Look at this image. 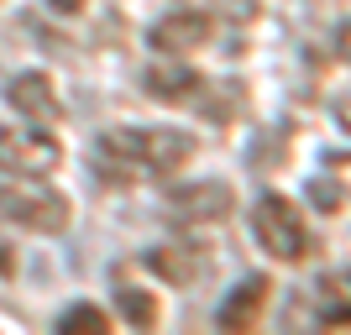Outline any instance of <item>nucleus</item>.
I'll list each match as a JSON object with an SVG mask.
<instances>
[{
	"mask_svg": "<svg viewBox=\"0 0 351 335\" xmlns=\"http://www.w3.org/2000/svg\"><path fill=\"white\" fill-rule=\"evenodd\" d=\"M194 158V136L173 126H116L95 136V168L116 184H152Z\"/></svg>",
	"mask_w": 351,
	"mask_h": 335,
	"instance_id": "1",
	"label": "nucleus"
},
{
	"mask_svg": "<svg viewBox=\"0 0 351 335\" xmlns=\"http://www.w3.org/2000/svg\"><path fill=\"white\" fill-rule=\"evenodd\" d=\"M252 236L257 247L273 257V262H304L309 257V225H304V210L283 194H263L252 204Z\"/></svg>",
	"mask_w": 351,
	"mask_h": 335,
	"instance_id": "2",
	"label": "nucleus"
},
{
	"mask_svg": "<svg viewBox=\"0 0 351 335\" xmlns=\"http://www.w3.org/2000/svg\"><path fill=\"white\" fill-rule=\"evenodd\" d=\"M0 215L21 231L53 236L73 220V210H69V194L47 189L43 178H11V184H0Z\"/></svg>",
	"mask_w": 351,
	"mask_h": 335,
	"instance_id": "3",
	"label": "nucleus"
},
{
	"mask_svg": "<svg viewBox=\"0 0 351 335\" xmlns=\"http://www.w3.org/2000/svg\"><path fill=\"white\" fill-rule=\"evenodd\" d=\"M63 162V142L37 121L0 126V173L5 178H47Z\"/></svg>",
	"mask_w": 351,
	"mask_h": 335,
	"instance_id": "4",
	"label": "nucleus"
},
{
	"mask_svg": "<svg viewBox=\"0 0 351 335\" xmlns=\"http://www.w3.org/2000/svg\"><path fill=\"white\" fill-rule=\"evenodd\" d=\"M147 42H152V53H162V58H189V53H199V47L210 42V16L205 11L158 16V21L147 27Z\"/></svg>",
	"mask_w": 351,
	"mask_h": 335,
	"instance_id": "5",
	"label": "nucleus"
},
{
	"mask_svg": "<svg viewBox=\"0 0 351 335\" xmlns=\"http://www.w3.org/2000/svg\"><path fill=\"white\" fill-rule=\"evenodd\" d=\"M5 100H11V110H16L21 121H37V126L58 121V110H63L58 84H53V73H43V69H21V73H11Z\"/></svg>",
	"mask_w": 351,
	"mask_h": 335,
	"instance_id": "6",
	"label": "nucleus"
},
{
	"mask_svg": "<svg viewBox=\"0 0 351 335\" xmlns=\"http://www.w3.org/2000/svg\"><path fill=\"white\" fill-rule=\"evenodd\" d=\"M231 184H220V178H205V184H189V189H173L168 194V215L178 220H226L231 215Z\"/></svg>",
	"mask_w": 351,
	"mask_h": 335,
	"instance_id": "7",
	"label": "nucleus"
},
{
	"mask_svg": "<svg viewBox=\"0 0 351 335\" xmlns=\"http://www.w3.org/2000/svg\"><path fill=\"white\" fill-rule=\"evenodd\" d=\"M309 309H315V325H325V330L351 325V267H330V273L315 277Z\"/></svg>",
	"mask_w": 351,
	"mask_h": 335,
	"instance_id": "8",
	"label": "nucleus"
},
{
	"mask_svg": "<svg viewBox=\"0 0 351 335\" xmlns=\"http://www.w3.org/2000/svg\"><path fill=\"white\" fill-rule=\"evenodd\" d=\"M267 299H273V283H267V277H247L241 288L226 293V304L215 309V325L220 330H252V325L263 320Z\"/></svg>",
	"mask_w": 351,
	"mask_h": 335,
	"instance_id": "9",
	"label": "nucleus"
},
{
	"mask_svg": "<svg viewBox=\"0 0 351 335\" xmlns=\"http://www.w3.org/2000/svg\"><path fill=\"white\" fill-rule=\"evenodd\" d=\"M199 84H205V79H199L189 63H158V69H147V73H142V89L152 95V100H168V105L189 100Z\"/></svg>",
	"mask_w": 351,
	"mask_h": 335,
	"instance_id": "10",
	"label": "nucleus"
},
{
	"mask_svg": "<svg viewBox=\"0 0 351 335\" xmlns=\"http://www.w3.org/2000/svg\"><path fill=\"white\" fill-rule=\"evenodd\" d=\"M116 309H121V320L126 325H136V330H152V325H158V293L152 288H142V283H132V277L121 273L116 277Z\"/></svg>",
	"mask_w": 351,
	"mask_h": 335,
	"instance_id": "11",
	"label": "nucleus"
},
{
	"mask_svg": "<svg viewBox=\"0 0 351 335\" xmlns=\"http://www.w3.org/2000/svg\"><path fill=\"white\" fill-rule=\"evenodd\" d=\"M147 267L158 277H168V283H189V277H199L210 262L189 247H158V251H147Z\"/></svg>",
	"mask_w": 351,
	"mask_h": 335,
	"instance_id": "12",
	"label": "nucleus"
},
{
	"mask_svg": "<svg viewBox=\"0 0 351 335\" xmlns=\"http://www.w3.org/2000/svg\"><path fill=\"white\" fill-rule=\"evenodd\" d=\"M58 330L69 335H95V330H110V314H105L100 304H69L58 314Z\"/></svg>",
	"mask_w": 351,
	"mask_h": 335,
	"instance_id": "13",
	"label": "nucleus"
},
{
	"mask_svg": "<svg viewBox=\"0 0 351 335\" xmlns=\"http://www.w3.org/2000/svg\"><path fill=\"white\" fill-rule=\"evenodd\" d=\"M320 178H325V184H330V189H336L341 199L351 204V152H325Z\"/></svg>",
	"mask_w": 351,
	"mask_h": 335,
	"instance_id": "14",
	"label": "nucleus"
},
{
	"mask_svg": "<svg viewBox=\"0 0 351 335\" xmlns=\"http://www.w3.org/2000/svg\"><path fill=\"white\" fill-rule=\"evenodd\" d=\"M336 53L351 63V21H341V32H336Z\"/></svg>",
	"mask_w": 351,
	"mask_h": 335,
	"instance_id": "15",
	"label": "nucleus"
},
{
	"mask_svg": "<svg viewBox=\"0 0 351 335\" xmlns=\"http://www.w3.org/2000/svg\"><path fill=\"white\" fill-rule=\"evenodd\" d=\"M47 5H53V11H63V16H79V11H84V0H47Z\"/></svg>",
	"mask_w": 351,
	"mask_h": 335,
	"instance_id": "16",
	"label": "nucleus"
},
{
	"mask_svg": "<svg viewBox=\"0 0 351 335\" xmlns=\"http://www.w3.org/2000/svg\"><path fill=\"white\" fill-rule=\"evenodd\" d=\"M11 267H16V257H11V247L0 241V273H11Z\"/></svg>",
	"mask_w": 351,
	"mask_h": 335,
	"instance_id": "17",
	"label": "nucleus"
}]
</instances>
